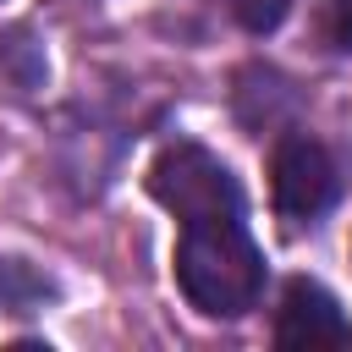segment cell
<instances>
[{"label": "cell", "mask_w": 352, "mask_h": 352, "mask_svg": "<svg viewBox=\"0 0 352 352\" xmlns=\"http://www.w3.org/2000/svg\"><path fill=\"white\" fill-rule=\"evenodd\" d=\"M176 286L187 292V302L198 314H214V319H236V314H248L258 302V292H264V253L253 248L242 214L182 226Z\"/></svg>", "instance_id": "cell-1"}, {"label": "cell", "mask_w": 352, "mask_h": 352, "mask_svg": "<svg viewBox=\"0 0 352 352\" xmlns=\"http://www.w3.org/2000/svg\"><path fill=\"white\" fill-rule=\"evenodd\" d=\"M148 192L182 220H220V214H242V187L236 176L220 165V154H209L204 143H170L154 170H148Z\"/></svg>", "instance_id": "cell-2"}, {"label": "cell", "mask_w": 352, "mask_h": 352, "mask_svg": "<svg viewBox=\"0 0 352 352\" xmlns=\"http://www.w3.org/2000/svg\"><path fill=\"white\" fill-rule=\"evenodd\" d=\"M270 187H275V209L286 220H314L336 204V160L324 154V143L292 132V138L275 143Z\"/></svg>", "instance_id": "cell-3"}, {"label": "cell", "mask_w": 352, "mask_h": 352, "mask_svg": "<svg viewBox=\"0 0 352 352\" xmlns=\"http://www.w3.org/2000/svg\"><path fill=\"white\" fill-rule=\"evenodd\" d=\"M275 341H280L286 352L346 346V341H352V324H346L341 302H336L319 280H286L280 314H275Z\"/></svg>", "instance_id": "cell-4"}, {"label": "cell", "mask_w": 352, "mask_h": 352, "mask_svg": "<svg viewBox=\"0 0 352 352\" xmlns=\"http://www.w3.org/2000/svg\"><path fill=\"white\" fill-rule=\"evenodd\" d=\"M319 33L330 50L352 55V0H319Z\"/></svg>", "instance_id": "cell-5"}, {"label": "cell", "mask_w": 352, "mask_h": 352, "mask_svg": "<svg viewBox=\"0 0 352 352\" xmlns=\"http://www.w3.org/2000/svg\"><path fill=\"white\" fill-rule=\"evenodd\" d=\"M286 6H292V0H231V16H236L248 33H270V28H280Z\"/></svg>", "instance_id": "cell-6"}]
</instances>
